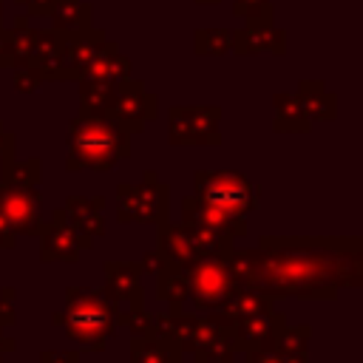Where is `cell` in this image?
<instances>
[{
    "label": "cell",
    "instance_id": "6da1fadb",
    "mask_svg": "<svg viewBox=\"0 0 363 363\" xmlns=\"http://www.w3.org/2000/svg\"><path fill=\"white\" fill-rule=\"evenodd\" d=\"M252 252L258 289L275 301H335L363 286L360 235H261Z\"/></svg>",
    "mask_w": 363,
    "mask_h": 363
},
{
    "label": "cell",
    "instance_id": "7a4b0ae2",
    "mask_svg": "<svg viewBox=\"0 0 363 363\" xmlns=\"http://www.w3.org/2000/svg\"><path fill=\"white\" fill-rule=\"evenodd\" d=\"M130 133L122 130L108 113H88L77 111L68 133H65V170L79 173V170H94V173H108L113 170L122 159L130 156Z\"/></svg>",
    "mask_w": 363,
    "mask_h": 363
},
{
    "label": "cell",
    "instance_id": "3957f363",
    "mask_svg": "<svg viewBox=\"0 0 363 363\" xmlns=\"http://www.w3.org/2000/svg\"><path fill=\"white\" fill-rule=\"evenodd\" d=\"M116 312H119V303H113L102 289L68 286L60 329L88 352H105L108 340L116 337V329H119Z\"/></svg>",
    "mask_w": 363,
    "mask_h": 363
},
{
    "label": "cell",
    "instance_id": "277c9868",
    "mask_svg": "<svg viewBox=\"0 0 363 363\" xmlns=\"http://www.w3.org/2000/svg\"><path fill=\"white\" fill-rule=\"evenodd\" d=\"M170 218V187L159 182L156 170H145L136 184H116L119 224H164Z\"/></svg>",
    "mask_w": 363,
    "mask_h": 363
},
{
    "label": "cell",
    "instance_id": "5b68a950",
    "mask_svg": "<svg viewBox=\"0 0 363 363\" xmlns=\"http://www.w3.org/2000/svg\"><path fill=\"white\" fill-rule=\"evenodd\" d=\"M193 196L235 216H247L261 204V187L238 170H196Z\"/></svg>",
    "mask_w": 363,
    "mask_h": 363
},
{
    "label": "cell",
    "instance_id": "8992f818",
    "mask_svg": "<svg viewBox=\"0 0 363 363\" xmlns=\"http://www.w3.org/2000/svg\"><path fill=\"white\" fill-rule=\"evenodd\" d=\"M218 105H173L167 111V142L173 147H216L221 145Z\"/></svg>",
    "mask_w": 363,
    "mask_h": 363
},
{
    "label": "cell",
    "instance_id": "52a82bcc",
    "mask_svg": "<svg viewBox=\"0 0 363 363\" xmlns=\"http://www.w3.org/2000/svg\"><path fill=\"white\" fill-rule=\"evenodd\" d=\"M108 116L122 128L128 130L130 136L142 133L147 122H153L159 116V99L156 94H150L145 88L142 79H119L113 85V96H111V105H108Z\"/></svg>",
    "mask_w": 363,
    "mask_h": 363
},
{
    "label": "cell",
    "instance_id": "ba28073f",
    "mask_svg": "<svg viewBox=\"0 0 363 363\" xmlns=\"http://www.w3.org/2000/svg\"><path fill=\"white\" fill-rule=\"evenodd\" d=\"M40 261L43 264H54V261H62V264H77L82 250H91L94 247V238L88 235H79L71 221L65 218L62 207H54L51 210V218L43 221L40 233Z\"/></svg>",
    "mask_w": 363,
    "mask_h": 363
},
{
    "label": "cell",
    "instance_id": "9c48e42d",
    "mask_svg": "<svg viewBox=\"0 0 363 363\" xmlns=\"http://www.w3.org/2000/svg\"><path fill=\"white\" fill-rule=\"evenodd\" d=\"M187 281H190V295L187 301L193 303L196 312H210L218 309L221 301L235 289L224 261L218 258H199L190 269H187Z\"/></svg>",
    "mask_w": 363,
    "mask_h": 363
},
{
    "label": "cell",
    "instance_id": "30bf717a",
    "mask_svg": "<svg viewBox=\"0 0 363 363\" xmlns=\"http://www.w3.org/2000/svg\"><path fill=\"white\" fill-rule=\"evenodd\" d=\"M0 213L17 235H37L43 227V193L37 187L0 184Z\"/></svg>",
    "mask_w": 363,
    "mask_h": 363
},
{
    "label": "cell",
    "instance_id": "8fae6325",
    "mask_svg": "<svg viewBox=\"0 0 363 363\" xmlns=\"http://www.w3.org/2000/svg\"><path fill=\"white\" fill-rule=\"evenodd\" d=\"M230 51L241 57L252 54H284L286 51V34L275 28V17H247V23L233 31Z\"/></svg>",
    "mask_w": 363,
    "mask_h": 363
},
{
    "label": "cell",
    "instance_id": "7c38bea8",
    "mask_svg": "<svg viewBox=\"0 0 363 363\" xmlns=\"http://www.w3.org/2000/svg\"><path fill=\"white\" fill-rule=\"evenodd\" d=\"M105 43V31L102 28H85V31H74V34H62V48H60V71H57V82H68V79H79L82 71L88 68V62L94 60V54L99 51V45Z\"/></svg>",
    "mask_w": 363,
    "mask_h": 363
},
{
    "label": "cell",
    "instance_id": "4fadbf2b",
    "mask_svg": "<svg viewBox=\"0 0 363 363\" xmlns=\"http://www.w3.org/2000/svg\"><path fill=\"white\" fill-rule=\"evenodd\" d=\"M102 275H105V286L102 292L125 306V309H145V289H142V272L136 261H113L108 258L102 264Z\"/></svg>",
    "mask_w": 363,
    "mask_h": 363
},
{
    "label": "cell",
    "instance_id": "5bb4252c",
    "mask_svg": "<svg viewBox=\"0 0 363 363\" xmlns=\"http://www.w3.org/2000/svg\"><path fill=\"white\" fill-rule=\"evenodd\" d=\"M182 221H184V224H201V227L224 230V233H230L235 241L250 235L247 216H235V213H230V210H224V207L207 204V201H201V199L193 196V193L182 199Z\"/></svg>",
    "mask_w": 363,
    "mask_h": 363
},
{
    "label": "cell",
    "instance_id": "9a60e30c",
    "mask_svg": "<svg viewBox=\"0 0 363 363\" xmlns=\"http://www.w3.org/2000/svg\"><path fill=\"white\" fill-rule=\"evenodd\" d=\"M286 323V315L272 309L264 315H250V318H238L233 320V340L238 354L252 352V349H269L278 329Z\"/></svg>",
    "mask_w": 363,
    "mask_h": 363
},
{
    "label": "cell",
    "instance_id": "2e32d148",
    "mask_svg": "<svg viewBox=\"0 0 363 363\" xmlns=\"http://www.w3.org/2000/svg\"><path fill=\"white\" fill-rule=\"evenodd\" d=\"M156 250L164 255L167 267L173 269H190L199 261V252L193 247V238L184 221L167 218L164 224H156Z\"/></svg>",
    "mask_w": 363,
    "mask_h": 363
},
{
    "label": "cell",
    "instance_id": "e0dca14e",
    "mask_svg": "<svg viewBox=\"0 0 363 363\" xmlns=\"http://www.w3.org/2000/svg\"><path fill=\"white\" fill-rule=\"evenodd\" d=\"M102 210H105V196H68L62 204V213L71 221V227L88 238L105 235L108 227H105Z\"/></svg>",
    "mask_w": 363,
    "mask_h": 363
},
{
    "label": "cell",
    "instance_id": "ac0fdd59",
    "mask_svg": "<svg viewBox=\"0 0 363 363\" xmlns=\"http://www.w3.org/2000/svg\"><path fill=\"white\" fill-rule=\"evenodd\" d=\"M130 77V60L119 51V43L116 40H108L99 45V51L94 54V60L88 62V68L82 71L79 79H96V82H111L116 85L119 79Z\"/></svg>",
    "mask_w": 363,
    "mask_h": 363
},
{
    "label": "cell",
    "instance_id": "d6986e66",
    "mask_svg": "<svg viewBox=\"0 0 363 363\" xmlns=\"http://www.w3.org/2000/svg\"><path fill=\"white\" fill-rule=\"evenodd\" d=\"M60 48H62V31H57V28H51V26L34 31V43H31V51H28V62L43 74L45 82H57Z\"/></svg>",
    "mask_w": 363,
    "mask_h": 363
},
{
    "label": "cell",
    "instance_id": "ffe728a7",
    "mask_svg": "<svg viewBox=\"0 0 363 363\" xmlns=\"http://www.w3.org/2000/svg\"><path fill=\"white\" fill-rule=\"evenodd\" d=\"M295 96L301 99V108L312 125L332 122L337 116V96L332 91H326V85L320 79H301L295 88Z\"/></svg>",
    "mask_w": 363,
    "mask_h": 363
},
{
    "label": "cell",
    "instance_id": "44dd1931",
    "mask_svg": "<svg viewBox=\"0 0 363 363\" xmlns=\"http://www.w3.org/2000/svg\"><path fill=\"white\" fill-rule=\"evenodd\" d=\"M272 130L278 133H309L312 122L301 108V99L295 91H278L272 96Z\"/></svg>",
    "mask_w": 363,
    "mask_h": 363
},
{
    "label": "cell",
    "instance_id": "7402d4cb",
    "mask_svg": "<svg viewBox=\"0 0 363 363\" xmlns=\"http://www.w3.org/2000/svg\"><path fill=\"white\" fill-rule=\"evenodd\" d=\"M272 309H275V298L267 289H233L218 306V312L230 320L250 318V315H264V312H272Z\"/></svg>",
    "mask_w": 363,
    "mask_h": 363
},
{
    "label": "cell",
    "instance_id": "603a6c76",
    "mask_svg": "<svg viewBox=\"0 0 363 363\" xmlns=\"http://www.w3.org/2000/svg\"><path fill=\"white\" fill-rule=\"evenodd\" d=\"M130 363H182V352L170 337H130Z\"/></svg>",
    "mask_w": 363,
    "mask_h": 363
},
{
    "label": "cell",
    "instance_id": "cb8c5ba5",
    "mask_svg": "<svg viewBox=\"0 0 363 363\" xmlns=\"http://www.w3.org/2000/svg\"><path fill=\"white\" fill-rule=\"evenodd\" d=\"M48 17H51V28L62 34H74L94 26V6L85 0H60Z\"/></svg>",
    "mask_w": 363,
    "mask_h": 363
},
{
    "label": "cell",
    "instance_id": "d4e9b609",
    "mask_svg": "<svg viewBox=\"0 0 363 363\" xmlns=\"http://www.w3.org/2000/svg\"><path fill=\"white\" fill-rule=\"evenodd\" d=\"M31 43H34V28H28V26L3 28L0 26V68H17V65L28 62Z\"/></svg>",
    "mask_w": 363,
    "mask_h": 363
},
{
    "label": "cell",
    "instance_id": "484cf974",
    "mask_svg": "<svg viewBox=\"0 0 363 363\" xmlns=\"http://www.w3.org/2000/svg\"><path fill=\"white\" fill-rule=\"evenodd\" d=\"M193 247L199 252V258H218L224 261L233 250H235V238L224 230H213V227H201V224H187Z\"/></svg>",
    "mask_w": 363,
    "mask_h": 363
},
{
    "label": "cell",
    "instance_id": "4316f807",
    "mask_svg": "<svg viewBox=\"0 0 363 363\" xmlns=\"http://www.w3.org/2000/svg\"><path fill=\"white\" fill-rule=\"evenodd\" d=\"M43 182V162L40 156L31 159H0V184L6 187H37Z\"/></svg>",
    "mask_w": 363,
    "mask_h": 363
},
{
    "label": "cell",
    "instance_id": "83f0119b",
    "mask_svg": "<svg viewBox=\"0 0 363 363\" xmlns=\"http://www.w3.org/2000/svg\"><path fill=\"white\" fill-rule=\"evenodd\" d=\"M190 295V281H187V269H162L156 272V298L164 301L170 309L182 306Z\"/></svg>",
    "mask_w": 363,
    "mask_h": 363
},
{
    "label": "cell",
    "instance_id": "f1b7e54d",
    "mask_svg": "<svg viewBox=\"0 0 363 363\" xmlns=\"http://www.w3.org/2000/svg\"><path fill=\"white\" fill-rule=\"evenodd\" d=\"M196 320H199V315L196 312H184L182 306H176V309L167 312V337L176 343V349L182 354H190L193 352Z\"/></svg>",
    "mask_w": 363,
    "mask_h": 363
},
{
    "label": "cell",
    "instance_id": "f546056e",
    "mask_svg": "<svg viewBox=\"0 0 363 363\" xmlns=\"http://www.w3.org/2000/svg\"><path fill=\"white\" fill-rule=\"evenodd\" d=\"M309 340H312V326H306V323H295V326L284 323L269 349L278 352L281 357H286V354H309Z\"/></svg>",
    "mask_w": 363,
    "mask_h": 363
},
{
    "label": "cell",
    "instance_id": "4dcf8cb0",
    "mask_svg": "<svg viewBox=\"0 0 363 363\" xmlns=\"http://www.w3.org/2000/svg\"><path fill=\"white\" fill-rule=\"evenodd\" d=\"M235 354H238V349L233 340V326L227 332H221L218 337H213V340H207L190 352L193 363H233Z\"/></svg>",
    "mask_w": 363,
    "mask_h": 363
},
{
    "label": "cell",
    "instance_id": "1f68e13d",
    "mask_svg": "<svg viewBox=\"0 0 363 363\" xmlns=\"http://www.w3.org/2000/svg\"><path fill=\"white\" fill-rule=\"evenodd\" d=\"M79 85V111L88 113H108L113 85L111 82H96V79H77Z\"/></svg>",
    "mask_w": 363,
    "mask_h": 363
},
{
    "label": "cell",
    "instance_id": "d6a6232c",
    "mask_svg": "<svg viewBox=\"0 0 363 363\" xmlns=\"http://www.w3.org/2000/svg\"><path fill=\"white\" fill-rule=\"evenodd\" d=\"M230 28H196L193 34V48L196 54H207V57H221L230 51Z\"/></svg>",
    "mask_w": 363,
    "mask_h": 363
},
{
    "label": "cell",
    "instance_id": "836d02e7",
    "mask_svg": "<svg viewBox=\"0 0 363 363\" xmlns=\"http://www.w3.org/2000/svg\"><path fill=\"white\" fill-rule=\"evenodd\" d=\"M116 326H125L130 337H153L156 335V315L147 309H122L116 312Z\"/></svg>",
    "mask_w": 363,
    "mask_h": 363
},
{
    "label": "cell",
    "instance_id": "e575fe53",
    "mask_svg": "<svg viewBox=\"0 0 363 363\" xmlns=\"http://www.w3.org/2000/svg\"><path fill=\"white\" fill-rule=\"evenodd\" d=\"M14 71V88L20 91V94H37L40 88H43V74L31 65V62H23V65H17V68H11Z\"/></svg>",
    "mask_w": 363,
    "mask_h": 363
},
{
    "label": "cell",
    "instance_id": "d590c367",
    "mask_svg": "<svg viewBox=\"0 0 363 363\" xmlns=\"http://www.w3.org/2000/svg\"><path fill=\"white\" fill-rule=\"evenodd\" d=\"M233 14L235 17H275L272 0H233Z\"/></svg>",
    "mask_w": 363,
    "mask_h": 363
},
{
    "label": "cell",
    "instance_id": "8d00e7d4",
    "mask_svg": "<svg viewBox=\"0 0 363 363\" xmlns=\"http://www.w3.org/2000/svg\"><path fill=\"white\" fill-rule=\"evenodd\" d=\"M14 301H17V289H14V286H3V289H0V329L17 323Z\"/></svg>",
    "mask_w": 363,
    "mask_h": 363
},
{
    "label": "cell",
    "instance_id": "74e56055",
    "mask_svg": "<svg viewBox=\"0 0 363 363\" xmlns=\"http://www.w3.org/2000/svg\"><path fill=\"white\" fill-rule=\"evenodd\" d=\"M136 264H139V272H142V275H156V272L167 269V261H164V255H162L159 250H147V252H142Z\"/></svg>",
    "mask_w": 363,
    "mask_h": 363
},
{
    "label": "cell",
    "instance_id": "f35d334b",
    "mask_svg": "<svg viewBox=\"0 0 363 363\" xmlns=\"http://www.w3.org/2000/svg\"><path fill=\"white\" fill-rule=\"evenodd\" d=\"M14 3L23 6L26 9L23 14H28V17H48L60 0H14Z\"/></svg>",
    "mask_w": 363,
    "mask_h": 363
},
{
    "label": "cell",
    "instance_id": "ab89813d",
    "mask_svg": "<svg viewBox=\"0 0 363 363\" xmlns=\"http://www.w3.org/2000/svg\"><path fill=\"white\" fill-rule=\"evenodd\" d=\"M40 363H79V352H74V349H45V352H40Z\"/></svg>",
    "mask_w": 363,
    "mask_h": 363
},
{
    "label": "cell",
    "instance_id": "60d3db41",
    "mask_svg": "<svg viewBox=\"0 0 363 363\" xmlns=\"http://www.w3.org/2000/svg\"><path fill=\"white\" fill-rule=\"evenodd\" d=\"M247 363H284V357L272 349H252V352H244Z\"/></svg>",
    "mask_w": 363,
    "mask_h": 363
},
{
    "label": "cell",
    "instance_id": "b9f144b4",
    "mask_svg": "<svg viewBox=\"0 0 363 363\" xmlns=\"http://www.w3.org/2000/svg\"><path fill=\"white\" fill-rule=\"evenodd\" d=\"M17 233L11 230V224L6 221V216L0 213V250H14L17 247Z\"/></svg>",
    "mask_w": 363,
    "mask_h": 363
},
{
    "label": "cell",
    "instance_id": "7bdbcfd3",
    "mask_svg": "<svg viewBox=\"0 0 363 363\" xmlns=\"http://www.w3.org/2000/svg\"><path fill=\"white\" fill-rule=\"evenodd\" d=\"M14 147H17V133L6 130V128H3V122H0V159L14 156Z\"/></svg>",
    "mask_w": 363,
    "mask_h": 363
},
{
    "label": "cell",
    "instance_id": "ee69618b",
    "mask_svg": "<svg viewBox=\"0 0 363 363\" xmlns=\"http://www.w3.org/2000/svg\"><path fill=\"white\" fill-rule=\"evenodd\" d=\"M14 349H17V340H14V337H6L3 329H0V363H3V357H6L9 352H14Z\"/></svg>",
    "mask_w": 363,
    "mask_h": 363
},
{
    "label": "cell",
    "instance_id": "f6af8a7d",
    "mask_svg": "<svg viewBox=\"0 0 363 363\" xmlns=\"http://www.w3.org/2000/svg\"><path fill=\"white\" fill-rule=\"evenodd\" d=\"M284 363H309V354H286Z\"/></svg>",
    "mask_w": 363,
    "mask_h": 363
},
{
    "label": "cell",
    "instance_id": "bcb514c9",
    "mask_svg": "<svg viewBox=\"0 0 363 363\" xmlns=\"http://www.w3.org/2000/svg\"><path fill=\"white\" fill-rule=\"evenodd\" d=\"M51 326H62V312H54L51 315Z\"/></svg>",
    "mask_w": 363,
    "mask_h": 363
},
{
    "label": "cell",
    "instance_id": "7dc6e473",
    "mask_svg": "<svg viewBox=\"0 0 363 363\" xmlns=\"http://www.w3.org/2000/svg\"><path fill=\"white\" fill-rule=\"evenodd\" d=\"M199 6H216V3H221V0H196Z\"/></svg>",
    "mask_w": 363,
    "mask_h": 363
},
{
    "label": "cell",
    "instance_id": "c3c4849f",
    "mask_svg": "<svg viewBox=\"0 0 363 363\" xmlns=\"http://www.w3.org/2000/svg\"><path fill=\"white\" fill-rule=\"evenodd\" d=\"M0 26H3V0H0Z\"/></svg>",
    "mask_w": 363,
    "mask_h": 363
}]
</instances>
